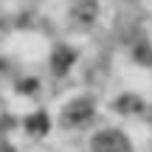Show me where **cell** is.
I'll return each mask as SVG.
<instances>
[{"instance_id":"1","label":"cell","mask_w":152,"mask_h":152,"mask_svg":"<svg viewBox=\"0 0 152 152\" xmlns=\"http://www.w3.org/2000/svg\"><path fill=\"white\" fill-rule=\"evenodd\" d=\"M90 144H93V152H132L127 135L118 132V130H102V132H96Z\"/></svg>"},{"instance_id":"2","label":"cell","mask_w":152,"mask_h":152,"mask_svg":"<svg viewBox=\"0 0 152 152\" xmlns=\"http://www.w3.org/2000/svg\"><path fill=\"white\" fill-rule=\"evenodd\" d=\"M93 110H96L93 99H73L65 107V113H62V121H65V124H85L93 115Z\"/></svg>"},{"instance_id":"3","label":"cell","mask_w":152,"mask_h":152,"mask_svg":"<svg viewBox=\"0 0 152 152\" xmlns=\"http://www.w3.org/2000/svg\"><path fill=\"white\" fill-rule=\"evenodd\" d=\"M96 14H99L96 0H82V3H76V9H73V20L82 23V26H90V23L96 20Z\"/></svg>"},{"instance_id":"4","label":"cell","mask_w":152,"mask_h":152,"mask_svg":"<svg viewBox=\"0 0 152 152\" xmlns=\"http://www.w3.org/2000/svg\"><path fill=\"white\" fill-rule=\"evenodd\" d=\"M73 51L71 48H65V45H62V48H56L54 54H51V65H54V71H59V73H65L68 68L73 65Z\"/></svg>"},{"instance_id":"5","label":"cell","mask_w":152,"mask_h":152,"mask_svg":"<svg viewBox=\"0 0 152 152\" xmlns=\"http://www.w3.org/2000/svg\"><path fill=\"white\" fill-rule=\"evenodd\" d=\"M26 130H28V132H34V135H42V132L48 130V115H45V113L31 115V118L26 121Z\"/></svg>"}]
</instances>
